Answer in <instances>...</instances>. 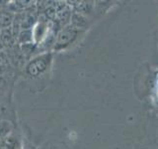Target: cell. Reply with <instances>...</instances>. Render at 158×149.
<instances>
[{
  "label": "cell",
  "mask_w": 158,
  "mask_h": 149,
  "mask_svg": "<svg viewBox=\"0 0 158 149\" xmlns=\"http://www.w3.org/2000/svg\"><path fill=\"white\" fill-rule=\"evenodd\" d=\"M84 33H85V31L74 28L70 24L61 28L56 34V42H54V46L52 48V53H60L71 48L74 44L79 41V39Z\"/></svg>",
  "instance_id": "7a4b0ae2"
},
{
  "label": "cell",
  "mask_w": 158,
  "mask_h": 149,
  "mask_svg": "<svg viewBox=\"0 0 158 149\" xmlns=\"http://www.w3.org/2000/svg\"><path fill=\"white\" fill-rule=\"evenodd\" d=\"M0 38L4 50H7L17 45V38L12 31V28L0 29Z\"/></svg>",
  "instance_id": "52a82bcc"
},
{
  "label": "cell",
  "mask_w": 158,
  "mask_h": 149,
  "mask_svg": "<svg viewBox=\"0 0 158 149\" xmlns=\"http://www.w3.org/2000/svg\"><path fill=\"white\" fill-rule=\"evenodd\" d=\"M0 77L18 79H20V72L15 69L6 55V52L0 51Z\"/></svg>",
  "instance_id": "277c9868"
},
{
  "label": "cell",
  "mask_w": 158,
  "mask_h": 149,
  "mask_svg": "<svg viewBox=\"0 0 158 149\" xmlns=\"http://www.w3.org/2000/svg\"><path fill=\"white\" fill-rule=\"evenodd\" d=\"M53 53L39 54L26 63L20 72V79L27 82L32 92H42L47 88L51 79Z\"/></svg>",
  "instance_id": "6da1fadb"
},
{
  "label": "cell",
  "mask_w": 158,
  "mask_h": 149,
  "mask_svg": "<svg viewBox=\"0 0 158 149\" xmlns=\"http://www.w3.org/2000/svg\"><path fill=\"white\" fill-rule=\"evenodd\" d=\"M2 119H11L17 121L16 109L14 107V104L0 103V120Z\"/></svg>",
  "instance_id": "30bf717a"
},
{
  "label": "cell",
  "mask_w": 158,
  "mask_h": 149,
  "mask_svg": "<svg viewBox=\"0 0 158 149\" xmlns=\"http://www.w3.org/2000/svg\"><path fill=\"white\" fill-rule=\"evenodd\" d=\"M41 149H69L68 145L60 140H51L48 141L41 147Z\"/></svg>",
  "instance_id": "4fadbf2b"
},
{
  "label": "cell",
  "mask_w": 158,
  "mask_h": 149,
  "mask_svg": "<svg viewBox=\"0 0 158 149\" xmlns=\"http://www.w3.org/2000/svg\"><path fill=\"white\" fill-rule=\"evenodd\" d=\"M19 128L18 122L11 120V119H2L0 120V139H3L9 135Z\"/></svg>",
  "instance_id": "9c48e42d"
},
{
  "label": "cell",
  "mask_w": 158,
  "mask_h": 149,
  "mask_svg": "<svg viewBox=\"0 0 158 149\" xmlns=\"http://www.w3.org/2000/svg\"><path fill=\"white\" fill-rule=\"evenodd\" d=\"M15 14L10 12L8 9H3L0 11V29L10 28L14 21Z\"/></svg>",
  "instance_id": "8fae6325"
},
{
  "label": "cell",
  "mask_w": 158,
  "mask_h": 149,
  "mask_svg": "<svg viewBox=\"0 0 158 149\" xmlns=\"http://www.w3.org/2000/svg\"><path fill=\"white\" fill-rule=\"evenodd\" d=\"M70 25L76 29L86 31L89 28V26H90V19L87 16H84V15L80 13L73 11L70 19Z\"/></svg>",
  "instance_id": "ba28073f"
},
{
  "label": "cell",
  "mask_w": 158,
  "mask_h": 149,
  "mask_svg": "<svg viewBox=\"0 0 158 149\" xmlns=\"http://www.w3.org/2000/svg\"><path fill=\"white\" fill-rule=\"evenodd\" d=\"M7 2H8L7 0H5V1H3V0H0V11L6 8V6H7Z\"/></svg>",
  "instance_id": "9a60e30c"
},
{
  "label": "cell",
  "mask_w": 158,
  "mask_h": 149,
  "mask_svg": "<svg viewBox=\"0 0 158 149\" xmlns=\"http://www.w3.org/2000/svg\"><path fill=\"white\" fill-rule=\"evenodd\" d=\"M21 149H24V146H23V148H21Z\"/></svg>",
  "instance_id": "e0dca14e"
},
{
  "label": "cell",
  "mask_w": 158,
  "mask_h": 149,
  "mask_svg": "<svg viewBox=\"0 0 158 149\" xmlns=\"http://www.w3.org/2000/svg\"><path fill=\"white\" fill-rule=\"evenodd\" d=\"M24 146V137L20 128L14 133L3 139H0V149H21Z\"/></svg>",
  "instance_id": "8992f818"
},
{
  "label": "cell",
  "mask_w": 158,
  "mask_h": 149,
  "mask_svg": "<svg viewBox=\"0 0 158 149\" xmlns=\"http://www.w3.org/2000/svg\"><path fill=\"white\" fill-rule=\"evenodd\" d=\"M17 79L0 77V103L14 104L13 93Z\"/></svg>",
  "instance_id": "3957f363"
},
{
  "label": "cell",
  "mask_w": 158,
  "mask_h": 149,
  "mask_svg": "<svg viewBox=\"0 0 158 149\" xmlns=\"http://www.w3.org/2000/svg\"><path fill=\"white\" fill-rule=\"evenodd\" d=\"M4 51L6 52V55L12 66L16 69L18 72H21V70L24 68L25 65H26L27 61H26V59H25L19 45L17 44V45H15L14 47L4 50Z\"/></svg>",
  "instance_id": "5b68a950"
},
{
  "label": "cell",
  "mask_w": 158,
  "mask_h": 149,
  "mask_svg": "<svg viewBox=\"0 0 158 149\" xmlns=\"http://www.w3.org/2000/svg\"><path fill=\"white\" fill-rule=\"evenodd\" d=\"M29 43H34L32 29L22 30L17 36V44L18 45H24V44H29Z\"/></svg>",
  "instance_id": "7c38bea8"
},
{
  "label": "cell",
  "mask_w": 158,
  "mask_h": 149,
  "mask_svg": "<svg viewBox=\"0 0 158 149\" xmlns=\"http://www.w3.org/2000/svg\"><path fill=\"white\" fill-rule=\"evenodd\" d=\"M24 149H41V148H38V147H35L34 145H32L28 140L24 139Z\"/></svg>",
  "instance_id": "5bb4252c"
},
{
  "label": "cell",
  "mask_w": 158,
  "mask_h": 149,
  "mask_svg": "<svg viewBox=\"0 0 158 149\" xmlns=\"http://www.w3.org/2000/svg\"><path fill=\"white\" fill-rule=\"evenodd\" d=\"M3 50H4V48H3L2 43H1V38H0V51H3Z\"/></svg>",
  "instance_id": "2e32d148"
}]
</instances>
